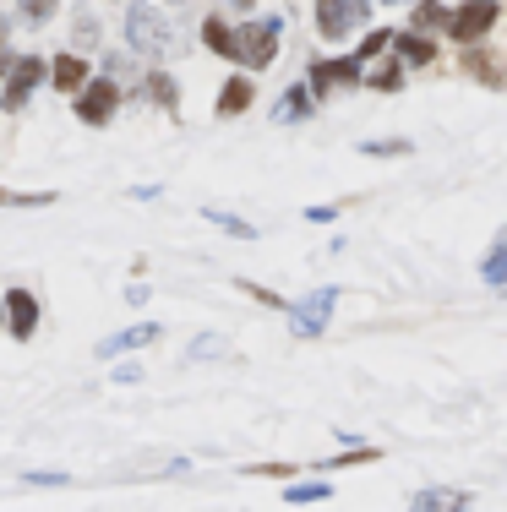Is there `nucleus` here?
Here are the masks:
<instances>
[{
  "instance_id": "obj_1",
  "label": "nucleus",
  "mask_w": 507,
  "mask_h": 512,
  "mask_svg": "<svg viewBox=\"0 0 507 512\" xmlns=\"http://www.w3.org/2000/svg\"><path fill=\"white\" fill-rule=\"evenodd\" d=\"M126 44L137 55H169L175 50V28H169V17L159 6H126Z\"/></svg>"
},
{
  "instance_id": "obj_2",
  "label": "nucleus",
  "mask_w": 507,
  "mask_h": 512,
  "mask_svg": "<svg viewBox=\"0 0 507 512\" xmlns=\"http://www.w3.org/2000/svg\"><path fill=\"white\" fill-rule=\"evenodd\" d=\"M279 33H284V22H279V17H257V22H246V28L235 33V60H240V66H251V71H262L273 55H279Z\"/></svg>"
},
{
  "instance_id": "obj_3",
  "label": "nucleus",
  "mask_w": 507,
  "mask_h": 512,
  "mask_svg": "<svg viewBox=\"0 0 507 512\" xmlns=\"http://www.w3.org/2000/svg\"><path fill=\"white\" fill-rule=\"evenodd\" d=\"M371 17V0H317V33L322 39H349Z\"/></svg>"
},
{
  "instance_id": "obj_4",
  "label": "nucleus",
  "mask_w": 507,
  "mask_h": 512,
  "mask_svg": "<svg viewBox=\"0 0 507 512\" xmlns=\"http://www.w3.org/2000/svg\"><path fill=\"white\" fill-rule=\"evenodd\" d=\"M44 77H50V66H44V60L39 55H28V60H17V66H11L6 71V104L11 109H22V104H28L33 99V88H39V82Z\"/></svg>"
},
{
  "instance_id": "obj_5",
  "label": "nucleus",
  "mask_w": 507,
  "mask_h": 512,
  "mask_svg": "<svg viewBox=\"0 0 507 512\" xmlns=\"http://www.w3.org/2000/svg\"><path fill=\"white\" fill-rule=\"evenodd\" d=\"M491 22H497V0H469V6L453 11V28L448 33H453V39H464V44H475Z\"/></svg>"
},
{
  "instance_id": "obj_6",
  "label": "nucleus",
  "mask_w": 507,
  "mask_h": 512,
  "mask_svg": "<svg viewBox=\"0 0 507 512\" xmlns=\"http://www.w3.org/2000/svg\"><path fill=\"white\" fill-rule=\"evenodd\" d=\"M333 300H338V289H317V295H311L306 306H295V311H289V316H295V333H300V338H317V333H328Z\"/></svg>"
},
{
  "instance_id": "obj_7",
  "label": "nucleus",
  "mask_w": 507,
  "mask_h": 512,
  "mask_svg": "<svg viewBox=\"0 0 507 512\" xmlns=\"http://www.w3.org/2000/svg\"><path fill=\"white\" fill-rule=\"evenodd\" d=\"M115 104H120V88L110 77H99L93 88H82V99H77V115L88 120V126H104V120L115 115Z\"/></svg>"
},
{
  "instance_id": "obj_8",
  "label": "nucleus",
  "mask_w": 507,
  "mask_h": 512,
  "mask_svg": "<svg viewBox=\"0 0 507 512\" xmlns=\"http://www.w3.org/2000/svg\"><path fill=\"white\" fill-rule=\"evenodd\" d=\"M6 322H11V338L28 344V338L39 333V300H33L28 289H11L6 295Z\"/></svg>"
},
{
  "instance_id": "obj_9",
  "label": "nucleus",
  "mask_w": 507,
  "mask_h": 512,
  "mask_svg": "<svg viewBox=\"0 0 507 512\" xmlns=\"http://www.w3.org/2000/svg\"><path fill=\"white\" fill-rule=\"evenodd\" d=\"M338 82H360V55L355 60H322V66H311V93H328Z\"/></svg>"
},
{
  "instance_id": "obj_10",
  "label": "nucleus",
  "mask_w": 507,
  "mask_h": 512,
  "mask_svg": "<svg viewBox=\"0 0 507 512\" xmlns=\"http://www.w3.org/2000/svg\"><path fill=\"white\" fill-rule=\"evenodd\" d=\"M50 82H55L60 93H77L82 82H88V66H82L77 55H55L50 60Z\"/></svg>"
},
{
  "instance_id": "obj_11",
  "label": "nucleus",
  "mask_w": 507,
  "mask_h": 512,
  "mask_svg": "<svg viewBox=\"0 0 507 512\" xmlns=\"http://www.w3.org/2000/svg\"><path fill=\"white\" fill-rule=\"evenodd\" d=\"M153 338H159V327H153V322H142V327H126V333L104 338V344H99V355L110 360V355H120V349H137V344H153Z\"/></svg>"
},
{
  "instance_id": "obj_12",
  "label": "nucleus",
  "mask_w": 507,
  "mask_h": 512,
  "mask_svg": "<svg viewBox=\"0 0 507 512\" xmlns=\"http://www.w3.org/2000/svg\"><path fill=\"white\" fill-rule=\"evenodd\" d=\"M480 278H486L491 289H502V295H507V229H502L497 246H491V256L480 262Z\"/></svg>"
},
{
  "instance_id": "obj_13",
  "label": "nucleus",
  "mask_w": 507,
  "mask_h": 512,
  "mask_svg": "<svg viewBox=\"0 0 507 512\" xmlns=\"http://www.w3.org/2000/svg\"><path fill=\"white\" fill-rule=\"evenodd\" d=\"M415 28L420 33H448L453 28V11L437 6V0H420V6H415Z\"/></svg>"
},
{
  "instance_id": "obj_14",
  "label": "nucleus",
  "mask_w": 507,
  "mask_h": 512,
  "mask_svg": "<svg viewBox=\"0 0 507 512\" xmlns=\"http://www.w3.org/2000/svg\"><path fill=\"white\" fill-rule=\"evenodd\" d=\"M458 507H469L464 491H420L415 496V512H458Z\"/></svg>"
},
{
  "instance_id": "obj_15",
  "label": "nucleus",
  "mask_w": 507,
  "mask_h": 512,
  "mask_svg": "<svg viewBox=\"0 0 507 512\" xmlns=\"http://www.w3.org/2000/svg\"><path fill=\"white\" fill-rule=\"evenodd\" d=\"M273 115H279L284 126H295V120H306V115H311V88H289L284 99H279V109H273Z\"/></svg>"
},
{
  "instance_id": "obj_16",
  "label": "nucleus",
  "mask_w": 507,
  "mask_h": 512,
  "mask_svg": "<svg viewBox=\"0 0 507 512\" xmlns=\"http://www.w3.org/2000/svg\"><path fill=\"white\" fill-rule=\"evenodd\" d=\"M246 104H251V82H246V77L224 82V93H219V115H240Z\"/></svg>"
},
{
  "instance_id": "obj_17",
  "label": "nucleus",
  "mask_w": 507,
  "mask_h": 512,
  "mask_svg": "<svg viewBox=\"0 0 507 512\" xmlns=\"http://www.w3.org/2000/svg\"><path fill=\"white\" fill-rule=\"evenodd\" d=\"M202 39H208V50H219V55L235 60V33H229L219 17H208V22H202Z\"/></svg>"
},
{
  "instance_id": "obj_18",
  "label": "nucleus",
  "mask_w": 507,
  "mask_h": 512,
  "mask_svg": "<svg viewBox=\"0 0 507 512\" xmlns=\"http://www.w3.org/2000/svg\"><path fill=\"white\" fill-rule=\"evenodd\" d=\"M431 55H437V50H431V39H420V33H409V39H398V60H409V66H426Z\"/></svg>"
},
{
  "instance_id": "obj_19",
  "label": "nucleus",
  "mask_w": 507,
  "mask_h": 512,
  "mask_svg": "<svg viewBox=\"0 0 507 512\" xmlns=\"http://www.w3.org/2000/svg\"><path fill=\"white\" fill-rule=\"evenodd\" d=\"M322 496H328V485H322V480H306V485H289L284 502H322Z\"/></svg>"
},
{
  "instance_id": "obj_20",
  "label": "nucleus",
  "mask_w": 507,
  "mask_h": 512,
  "mask_svg": "<svg viewBox=\"0 0 507 512\" xmlns=\"http://www.w3.org/2000/svg\"><path fill=\"white\" fill-rule=\"evenodd\" d=\"M17 11H22L28 22H50V17H55V0H17Z\"/></svg>"
},
{
  "instance_id": "obj_21",
  "label": "nucleus",
  "mask_w": 507,
  "mask_h": 512,
  "mask_svg": "<svg viewBox=\"0 0 507 512\" xmlns=\"http://www.w3.org/2000/svg\"><path fill=\"white\" fill-rule=\"evenodd\" d=\"M469 71H475L480 82H491V88H497V82H502V71L491 66V60H480V55H469Z\"/></svg>"
},
{
  "instance_id": "obj_22",
  "label": "nucleus",
  "mask_w": 507,
  "mask_h": 512,
  "mask_svg": "<svg viewBox=\"0 0 507 512\" xmlns=\"http://www.w3.org/2000/svg\"><path fill=\"white\" fill-rule=\"evenodd\" d=\"M148 88H153V99H159L164 109H175V82H169V77H153Z\"/></svg>"
},
{
  "instance_id": "obj_23",
  "label": "nucleus",
  "mask_w": 507,
  "mask_h": 512,
  "mask_svg": "<svg viewBox=\"0 0 507 512\" xmlns=\"http://www.w3.org/2000/svg\"><path fill=\"white\" fill-rule=\"evenodd\" d=\"M208 218H213V224H224V229H229V235H240V240H251V224H240V218H229V213H213V207H208Z\"/></svg>"
},
{
  "instance_id": "obj_24",
  "label": "nucleus",
  "mask_w": 507,
  "mask_h": 512,
  "mask_svg": "<svg viewBox=\"0 0 507 512\" xmlns=\"http://www.w3.org/2000/svg\"><path fill=\"white\" fill-rule=\"evenodd\" d=\"M382 44H388V28H371L366 39H360V60H366V55H377Z\"/></svg>"
},
{
  "instance_id": "obj_25",
  "label": "nucleus",
  "mask_w": 507,
  "mask_h": 512,
  "mask_svg": "<svg viewBox=\"0 0 507 512\" xmlns=\"http://www.w3.org/2000/svg\"><path fill=\"white\" fill-rule=\"evenodd\" d=\"M77 39L93 44V39H99V22H93V17H77Z\"/></svg>"
},
{
  "instance_id": "obj_26",
  "label": "nucleus",
  "mask_w": 507,
  "mask_h": 512,
  "mask_svg": "<svg viewBox=\"0 0 507 512\" xmlns=\"http://www.w3.org/2000/svg\"><path fill=\"white\" fill-rule=\"evenodd\" d=\"M366 153H409V142H366Z\"/></svg>"
},
{
  "instance_id": "obj_27",
  "label": "nucleus",
  "mask_w": 507,
  "mask_h": 512,
  "mask_svg": "<svg viewBox=\"0 0 507 512\" xmlns=\"http://www.w3.org/2000/svg\"><path fill=\"white\" fill-rule=\"evenodd\" d=\"M115 382H126V387H131V382H142V365H120Z\"/></svg>"
},
{
  "instance_id": "obj_28",
  "label": "nucleus",
  "mask_w": 507,
  "mask_h": 512,
  "mask_svg": "<svg viewBox=\"0 0 507 512\" xmlns=\"http://www.w3.org/2000/svg\"><path fill=\"white\" fill-rule=\"evenodd\" d=\"M398 71H404V66H398ZM398 71H382V77H377V82H371V88H382V93H393V88H398Z\"/></svg>"
},
{
  "instance_id": "obj_29",
  "label": "nucleus",
  "mask_w": 507,
  "mask_h": 512,
  "mask_svg": "<svg viewBox=\"0 0 507 512\" xmlns=\"http://www.w3.org/2000/svg\"><path fill=\"white\" fill-rule=\"evenodd\" d=\"M6 33H11V22H6V17H0V50H6Z\"/></svg>"
},
{
  "instance_id": "obj_30",
  "label": "nucleus",
  "mask_w": 507,
  "mask_h": 512,
  "mask_svg": "<svg viewBox=\"0 0 507 512\" xmlns=\"http://www.w3.org/2000/svg\"><path fill=\"white\" fill-rule=\"evenodd\" d=\"M382 6H404V0H382Z\"/></svg>"
},
{
  "instance_id": "obj_31",
  "label": "nucleus",
  "mask_w": 507,
  "mask_h": 512,
  "mask_svg": "<svg viewBox=\"0 0 507 512\" xmlns=\"http://www.w3.org/2000/svg\"><path fill=\"white\" fill-rule=\"evenodd\" d=\"M235 6H251V0H235Z\"/></svg>"
},
{
  "instance_id": "obj_32",
  "label": "nucleus",
  "mask_w": 507,
  "mask_h": 512,
  "mask_svg": "<svg viewBox=\"0 0 507 512\" xmlns=\"http://www.w3.org/2000/svg\"><path fill=\"white\" fill-rule=\"evenodd\" d=\"M0 104H6V99H0Z\"/></svg>"
}]
</instances>
